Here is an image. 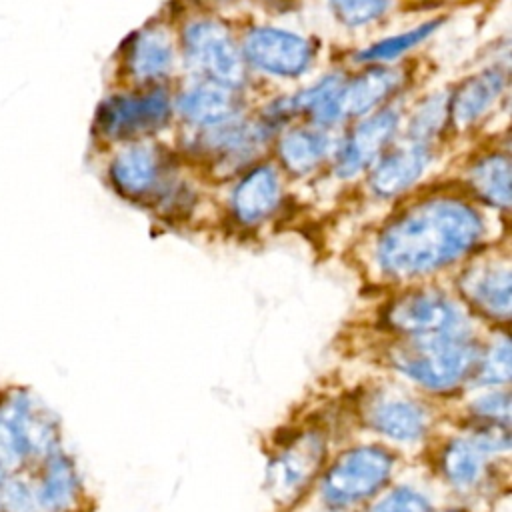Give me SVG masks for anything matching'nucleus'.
Returning <instances> with one entry per match:
<instances>
[{
  "instance_id": "obj_16",
  "label": "nucleus",
  "mask_w": 512,
  "mask_h": 512,
  "mask_svg": "<svg viewBox=\"0 0 512 512\" xmlns=\"http://www.w3.org/2000/svg\"><path fill=\"white\" fill-rule=\"evenodd\" d=\"M282 200V184L278 172L268 166H256L242 176L232 192L230 204L234 218L244 226L260 224L270 218Z\"/></svg>"
},
{
  "instance_id": "obj_19",
  "label": "nucleus",
  "mask_w": 512,
  "mask_h": 512,
  "mask_svg": "<svg viewBox=\"0 0 512 512\" xmlns=\"http://www.w3.org/2000/svg\"><path fill=\"white\" fill-rule=\"evenodd\" d=\"M126 70L138 82L164 78L174 64V46L164 28L148 26L126 44Z\"/></svg>"
},
{
  "instance_id": "obj_31",
  "label": "nucleus",
  "mask_w": 512,
  "mask_h": 512,
  "mask_svg": "<svg viewBox=\"0 0 512 512\" xmlns=\"http://www.w3.org/2000/svg\"><path fill=\"white\" fill-rule=\"evenodd\" d=\"M390 6V0H330L334 16L346 26H364L378 20Z\"/></svg>"
},
{
  "instance_id": "obj_28",
  "label": "nucleus",
  "mask_w": 512,
  "mask_h": 512,
  "mask_svg": "<svg viewBox=\"0 0 512 512\" xmlns=\"http://www.w3.org/2000/svg\"><path fill=\"white\" fill-rule=\"evenodd\" d=\"M440 22L442 20H428V22H424V24H420V26L408 30V32L384 38V40L372 44L370 48L362 50L358 54V60H362V62H390V60L406 54L410 48H414L422 40H426L438 28Z\"/></svg>"
},
{
  "instance_id": "obj_21",
  "label": "nucleus",
  "mask_w": 512,
  "mask_h": 512,
  "mask_svg": "<svg viewBox=\"0 0 512 512\" xmlns=\"http://www.w3.org/2000/svg\"><path fill=\"white\" fill-rule=\"evenodd\" d=\"M400 82V72L384 66H374L352 80H344L340 92L342 118L370 114L400 88Z\"/></svg>"
},
{
  "instance_id": "obj_23",
  "label": "nucleus",
  "mask_w": 512,
  "mask_h": 512,
  "mask_svg": "<svg viewBox=\"0 0 512 512\" xmlns=\"http://www.w3.org/2000/svg\"><path fill=\"white\" fill-rule=\"evenodd\" d=\"M266 138V130L260 124H250L244 120H236V116L204 128L202 142L206 144L208 152L218 154L220 158L240 160L252 150H256Z\"/></svg>"
},
{
  "instance_id": "obj_30",
  "label": "nucleus",
  "mask_w": 512,
  "mask_h": 512,
  "mask_svg": "<svg viewBox=\"0 0 512 512\" xmlns=\"http://www.w3.org/2000/svg\"><path fill=\"white\" fill-rule=\"evenodd\" d=\"M448 120V100L444 96H430L412 116L408 134L410 142L426 144L428 138H432L442 124Z\"/></svg>"
},
{
  "instance_id": "obj_7",
  "label": "nucleus",
  "mask_w": 512,
  "mask_h": 512,
  "mask_svg": "<svg viewBox=\"0 0 512 512\" xmlns=\"http://www.w3.org/2000/svg\"><path fill=\"white\" fill-rule=\"evenodd\" d=\"M384 320L400 338L470 332L460 304L440 290H414L396 298Z\"/></svg>"
},
{
  "instance_id": "obj_1",
  "label": "nucleus",
  "mask_w": 512,
  "mask_h": 512,
  "mask_svg": "<svg viewBox=\"0 0 512 512\" xmlns=\"http://www.w3.org/2000/svg\"><path fill=\"white\" fill-rule=\"evenodd\" d=\"M484 236L478 210L452 196H432L392 218L376 242V264L390 278H418L438 272Z\"/></svg>"
},
{
  "instance_id": "obj_3",
  "label": "nucleus",
  "mask_w": 512,
  "mask_h": 512,
  "mask_svg": "<svg viewBox=\"0 0 512 512\" xmlns=\"http://www.w3.org/2000/svg\"><path fill=\"white\" fill-rule=\"evenodd\" d=\"M62 426L56 412L32 390H0V460L32 470L60 450Z\"/></svg>"
},
{
  "instance_id": "obj_33",
  "label": "nucleus",
  "mask_w": 512,
  "mask_h": 512,
  "mask_svg": "<svg viewBox=\"0 0 512 512\" xmlns=\"http://www.w3.org/2000/svg\"><path fill=\"white\" fill-rule=\"evenodd\" d=\"M450 512H460V510H450Z\"/></svg>"
},
{
  "instance_id": "obj_22",
  "label": "nucleus",
  "mask_w": 512,
  "mask_h": 512,
  "mask_svg": "<svg viewBox=\"0 0 512 512\" xmlns=\"http://www.w3.org/2000/svg\"><path fill=\"white\" fill-rule=\"evenodd\" d=\"M330 154V138L324 130L298 126L288 130L278 142L282 164L294 174H308L318 168Z\"/></svg>"
},
{
  "instance_id": "obj_17",
  "label": "nucleus",
  "mask_w": 512,
  "mask_h": 512,
  "mask_svg": "<svg viewBox=\"0 0 512 512\" xmlns=\"http://www.w3.org/2000/svg\"><path fill=\"white\" fill-rule=\"evenodd\" d=\"M430 150L426 144L408 142L394 150L384 152L372 168L370 186L378 196L390 198L410 188L426 170Z\"/></svg>"
},
{
  "instance_id": "obj_26",
  "label": "nucleus",
  "mask_w": 512,
  "mask_h": 512,
  "mask_svg": "<svg viewBox=\"0 0 512 512\" xmlns=\"http://www.w3.org/2000/svg\"><path fill=\"white\" fill-rule=\"evenodd\" d=\"M0 512H38L32 470L0 460Z\"/></svg>"
},
{
  "instance_id": "obj_9",
  "label": "nucleus",
  "mask_w": 512,
  "mask_h": 512,
  "mask_svg": "<svg viewBox=\"0 0 512 512\" xmlns=\"http://www.w3.org/2000/svg\"><path fill=\"white\" fill-rule=\"evenodd\" d=\"M172 102L164 90L114 94L96 112V132L104 140H130L166 124Z\"/></svg>"
},
{
  "instance_id": "obj_27",
  "label": "nucleus",
  "mask_w": 512,
  "mask_h": 512,
  "mask_svg": "<svg viewBox=\"0 0 512 512\" xmlns=\"http://www.w3.org/2000/svg\"><path fill=\"white\" fill-rule=\"evenodd\" d=\"M510 374V342L506 336H500L478 352L472 378H476V382L484 388H506L510 382Z\"/></svg>"
},
{
  "instance_id": "obj_2",
  "label": "nucleus",
  "mask_w": 512,
  "mask_h": 512,
  "mask_svg": "<svg viewBox=\"0 0 512 512\" xmlns=\"http://www.w3.org/2000/svg\"><path fill=\"white\" fill-rule=\"evenodd\" d=\"M478 352L470 332L408 336L390 348V364L422 390L448 394L472 378Z\"/></svg>"
},
{
  "instance_id": "obj_25",
  "label": "nucleus",
  "mask_w": 512,
  "mask_h": 512,
  "mask_svg": "<svg viewBox=\"0 0 512 512\" xmlns=\"http://www.w3.org/2000/svg\"><path fill=\"white\" fill-rule=\"evenodd\" d=\"M468 182L476 194L496 206L508 208L510 204V160L506 154H488L472 164Z\"/></svg>"
},
{
  "instance_id": "obj_20",
  "label": "nucleus",
  "mask_w": 512,
  "mask_h": 512,
  "mask_svg": "<svg viewBox=\"0 0 512 512\" xmlns=\"http://www.w3.org/2000/svg\"><path fill=\"white\" fill-rule=\"evenodd\" d=\"M176 106L186 122L210 128L236 116V92L234 86L204 78L202 82L186 88L178 96Z\"/></svg>"
},
{
  "instance_id": "obj_32",
  "label": "nucleus",
  "mask_w": 512,
  "mask_h": 512,
  "mask_svg": "<svg viewBox=\"0 0 512 512\" xmlns=\"http://www.w3.org/2000/svg\"><path fill=\"white\" fill-rule=\"evenodd\" d=\"M368 512H434L426 494L412 486H396L378 498Z\"/></svg>"
},
{
  "instance_id": "obj_4",
  "label": "nucleus",
  "mask_w": 512,
  "mask_h": 512,
  "mask_svg": "<svg viewBox=\"0 0 512 512\" xmlns=\"http://www.w3.org/2000/svg\"><path fill=\"white\" fill-rule=\"evenodd\" d=\"M394 454L378 444L344 450L320 478V500L332 512L350 510L374 498L392 478Z\"/></svg>"
},
{
  "instance_id": "obj_5",
  "label": "nucleus",
  "mask_w": 512,
  "mask_h": 512,
  "mask_svg": "<svg viewBox=\"0 0 512 512\" xmlns=\"http://www.w3.org/2000/svg\"><path fill=\"white\" fill-rule=\"evenodd\" d=\"M328 452L326 432L306 428L282 444L266 464L264 486L268 498L280 506H292L318 478Z\"/></svg>"
},
{
  "instance_id": "obj_6",
  "label": "nucleus",
  "mask_w": 512,
  "mask_h": 512,
  "mask_svg": "<svg viewBox=\"0 0 512 512\" xmlns=\"http://www.w3.org/2000/svg\"><path fill=\"white\" fill-rule=\"evenodd\" d=\"M508 448V428L476 424L472 434L450 438L444 444L438 466L452 488L472 492L486 480L490 458L508 452Z\"/></svg>"
},
{
  "instance_id": "obj_11",
  "label": "nucleus",
  "mask_w": 512,
  "mask_h": 512,
  "mask_svg": "<svg viewBox=\"0 0 512 512\" xmlns=\"http://www.w3.org/2000/svg\"><path fill=\"white\" fill-rule=\"evenodd\" d=\"M240 52L254 68L282 78L304 74L314 58V48L306 38L280 28H252Z\"/></svg>"
},
{
  "instance_id": "obj_8",
  "label": "nucleus",
  "mask_w": 512,
  "mask_h": 512,
  "mask_svg": "<svg viewBox=\"0 0 512 512\" xmlns=\"http://www.w3.org/2000/svg\"><path fill=\"white\" fill-rule=\"evenodd\" d=\"M184 58L190 68L226 86L244 80V58L228 28L214 20L190 22L182 34Z\"/></svg>"
},
{
  "instance_id": "obj_15",
  "label": "nucleus",
  "mask_w": 512,
  "mask_h": 512,
  "mask_svg": "<svg viewBox=\"0 0 512 512\" xmlns=\"http://www.w3.org/2000/svg\"><path fill=\"white\" fill-rule=\"evenodd\" d=\"M112 186L126 198L142 200L164 184V158L148 142H128L108 166Z\"/></svg>"
},
{
  "instance_id": "obj_24",
  "label": "nucleus",
  "mask_w": 512,
  "mask_h": 512,
  "mask_svg": "<svg viewBox=\"0 0 512 512\" xmlns=\"http://www.w3.org/2000/svg\"><path fill=\"white\" fill-rule=\"evenodd\" d=\"M342 86H344V78L340 74L324 76L320 82H316L308 90L290 98L286 110L310 114L318 128L332 126L342 120V112H340Z\"/></svg>"
},
{
  "instance_id": "obj_14",
  "label": "nucleus",
  "mask_w": 512,
  "mask_h": 512,
  "mask_svg": "<svg viewBox=\"0 0 512 512\" xmlns=\"http://www.w3.org/2000/svg\"><path fill=\"white\" fill-rule=\"evenodd\" d=\"M462 296L486 318L508 322L512 310V274L508 260H482L460 276Z\"/></svg>"
},
{
  "instance_id": "obj_12",
  "label": "nucleus",
  "mask_w": 512,
  "mask_h": 512,
  "mask_svg": "<svg viewBox=\"0 0 512 512\" xmlns=\"http://www.w3.org/2000/svg\"><path fill=\"white\" fill-rule=\"evenodd\" d=\"M38 512H78L84 500V480L76 460L62 446L32 468Z\"/></svg>"
},
{
  "instance_id": "obj_13",
  "label": "nucleus",
  "mask_w": 512,
  "mask_h": 512,
  "mask_svg": "<svg viewBox=\"0 0 512 512\" xmlns=\"http://www.w3.org/2000/svg\"><path fill=\"white\" fill-rule=\"evenodd\" d=\"M400 116L392 108H380L360 120L336 154V172L342 178L356 176L372 166L392 142Z\"/></svg>"
},
{
  "instance_id": "obj_10",
  "label": "nucleus",
  "mask_w": 512,
  "mask_h": 512,
  "mask_svg": "<svg viewBox=\"0 0 512 512\" xmlns=\"http://www.w3.org/2000/svg\"><path fill=\"white\" fill-rule=\"evenodd\" d=\"M362 420L370 430L396 444L420 442L432 424L428 408L398 390L372 392L362 404Z\"/></svg>"
},
{
  "instance_id": "obj_29",
  "label": "nucleus",
  "mask_w": 512,
  "mask_h": 512,
  "mask_svg": "<svg viewBox=\"0 0 512 512\" xmlns=\"http://www.w3.org/2000/svg\"><path fill=\"white\" fill-rule=\"evenodd\" d=\"M470 414L478 426L510 428V394L506 388H486L470 402Z\"/></svg>"
},
{
  "instance_id": "obj_18",
  "label": "nucleus",
  "mask_w": 512,
  "mask_h": 512,
  "mask_svg": "<svg viewBox=\"0 0 512 512\" xmlns=\"http://www.w3.org/2000/svg\"><path fill=\"white\" fill-rule=\"evenodd\" d=\"M506 90V72L490 68L464 80L448 100V118L456 128H468L484 118Z\"/></svg>"
}]
</instances>
